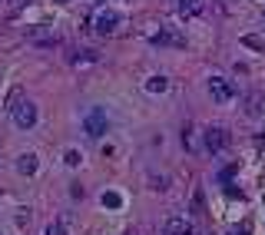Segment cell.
<instances>
[{
	"label": "cell",
	"instance_id": "obj_5",
	"mask_svg": "<svg viewBox=\"0 0 265 235\" xmlns=\"http://www.w3.org/2000/svg\"><path fill=\"white\" fill-rule=\"evenodd\" d=\"M166 235H193V222L186 219V215H172V219L162 225Z\"/></svg>",
	"mask_w": 265,
	"mask_h": 235
},
{
	"label": "cell",
	"instance_id": "obj_18",
	"mask_svg": "<svg viewBox=\"0 0 265 235\" xmlns=\"http://www.w3.org/2000/svg\"><path fill=\"white\" fill-rule=\"evenodd\" d=\"M193 209H196V212H202V209H206V202H202V192H196V199H193Z\"/></svg>",
	"mask_w": 265,
	"mask_h": 235
},
{
	"label": "cell",
	"instance_id": "obj_13",
	"mask_svg": "<svg viewBox=\"0 0 265 235\" xmlns=\"http://www.w3.org/2000/svg\"><path fill=\"white\" fill-rule=\"evenodd\" d=\"M103 205H106V209H120L123 199L116 196V192H103Z\"/></svg>",
	"mask_w": 265,
	"mask_h": 235
},
{
	"label": "cell",
	"instance_id": "obj_12",
	"mask_svg": "<svg viewBox=\"0 0 265 235\" xmlns=\"http://www.w3.org/2000/svg\"><path fill=\"white\" fill-rule=\"evenodd\" d=\"M242 43H245V47H252V50H265V40L255 37V33H245V37H242Z\"/></svg>",
	"mask_w": 265,
	"mask_h": 235
},
{
	"label": "cell",
	"instance_id": "obj_16",
	"mask_svg": "<svg viewBox=\"0 0 265 235\" xmlns=\"http://www.w3.org/2000/svg\"><path fill=\"white\" fill-rule=\"evenodd\" d=\"M176 4H179L183 10H193V14L199 10V0H176Z\"/></svg>",
	"mask_w": 265,
	"mask_h": 235
},
{
	"label": "cell",
	"instance_id": "obj_14",
	"mask_svg": "<svg viewBox=\"0 0 265 235\" xmlns=\"http://www.w3.org/2000/svg\"><path fill=\"white\" fill-rule=\"evenodd\" d=\"M63 159H66V166H80V163H83V156L76 152V149H66V152H63Z\"/></svg>",
	"mask_w": 265,
	"mask_h": 235
},
{
	"label": "cell",
	"instance_id": "obj_15",
	"mask_svg": "<svg viewBox=\"0 0 265 235\" xmlns=\"http://www.w3.org/2000/svg\"><path fill=\"white\" fill-rule=\"evenodd\" d=\"M47 235H66V228L60 225V222H50V225H47Z\"/></svg>",
	"mask_w": 265,
	"mask_h": 235
},
{
	"label": "cell",
	"instance_id": "obj_6",
	"mask_svg": "<svg viewBox=\"0 0 265 235\" xmlns=\"http://www.w3.org/2000/svg\"><path fill=\"white\" fill-rule=\"evenodd\" d=\"M116 27H120V14H116V10H103V14L97 17V30L100 33H113Z\"/></svg>",
	"mask_w": 265,
	"mask_h": 235
},
{
	"label": "cell",
	"instance_id": "obj_9",
	"mask_svg": "<svg viewBox=\"0 0 265 235\" xmlns=\"http://www.w3.org/2000/svg\"><path fill=\"white\" fill-rule=\"evenodd\" d=\"M17 173H20V176H33V173H37V156H33V152L20 156V159H17Z\"/></svg>",
	"mask_w": 265,
	"mask_h": 235
},
{
	"label": "cell",
	"instance_id": "obj_2",
	"mask_svg": "<svg viewBox=\"0 0 265 235\" xmlns=\"http://www.w3.org/2000/svg\"><path fill=\"white\" fill-rule=\"evenodd\" d=\"M229 142H232L229 129H222V126H209L206 129V149L209 152H222V149H229Z\"/></svg>",
	"mask_w": 265,
	"mask_h": 235
},
{
	"label": "cell",
	"instance_id": "obj_7",
	"mask_svg": "<svg viewBox=\"0 0 265 235\" xmlns=\"http://www.w3.org/2000/svg\"><path fill=\"white\" fill-rule=\"evenodd\" d=\"M153 40H156V43H162V47H186V37H183V33H176V30H159Z\"/></svg>",
	"mask_w": 265,
	"mask_h": 235
},
{
	"label": "cell",
	"instance_id": "obj_4",
	"mask_svg": "<svg viewBox=\"0 0 265 235\" xmlns=\"http://www.w3.org/2000/svg\"><path fill=\"white\" fill-rule=\"evenodd\" d=\"M14 123L20 126V129L37 126V106H33V103H20V106L14 110Z\"/></svg>",
	"mask_w": 265,
	"mask_h": 235
},
{
	"label": "cell",
	"instance_id": "obj_10",
	"mask_svg": "<svg viewBox=\"0 0 265 235\" xmlns=\"http://www.w3.org/2000/svg\"><path fill=\"white\" fill-rule=\"evenodd\" d=\"M146 90H149V93H166L169 80L166 76H149V80H146Z\"/></svg>",
	"mask_w": 265,
	"mask_h": 235
},
{
	"label": "cell",
	"instance_id": "obj_20",
	"mask_svg": "<svg viewBox=\"0 0 265 235\" xmlns=\"http://www.w3.org/2000/svg\"><path fill=\"white\" fill-rule=\"evenodd\" d=\"M10 4H14V7H24V4H30V0H10Z\"/></svg>",
	"mask_w": 265,
	"mask_h": 235
},
{
	"label": "cell",
	"instance_id": "obj_1",
	"mask_svg": "<svg viewBox=\"0 0 265 235\" xmlns=\"http://www.w3.org/2000/svg\"><path fill=\"white\" fill-rule=\"evenodd\" d=\"M83 129H86L90 139H100V136L106 133V110H100V106H93V110L83 116Z\"/></svg>",
	"mask_w": 265,
	"mask_h": 235
},
{
	"label": "cell",
	"instance_id": "obj_17",
	"mask_svg": "<svg viewBox=\"0 0 265 235\" xmlns=\"http://www.w3.org/2000/svg\"><path fill=\"white\" fill-rule=\"evenodd\" d=\"M70 196L73 199H83V186H80V182H73V186H70Z\"/></svg>",
	"mask_w": 265,
	"mask_h": 235
},
{
	"label": "cell",
	"instance_id": "obj_11",
	"mask_svg": "<svg viewBox=\"0 0 265 235\" xmlns=\"http://www.w3.org/2000/svg\"><path fill=\"white\" fill-rule=\"evenodd\" d=\"M100 60V53L97 50H83V53H70V63L76 66V63H97Z\"/></svg>",
	"mask_w": 265,
	"mask_h": 235
},
{
	"label": "cell",
	"instance_id": "obj_19",
	"mask_svg": "<svg viewBox=\"0 0 265 235\" xmlns=\"http://www.w3.org/2000/svg\"><path fill=\"white\" fill-rule=\"evenodd\" d=\"M229 235H249V232H245V228H232V232H229Z\"/></svg>",
	"mask_w": 265,
	"mask_h": 235
},
{
	"label": "cell",
	"instance_id": "obj_3",
	"mask_svg": "<svg viewBox=\"0 0 265 235\" xmlns=\"http://www.w3.org/2000/svg\"><path fill=\"white\" fill-rule=\"evenodd\" d=\"M209 96H212L216 103H229V100L235 96V87L229 83V80H222V76H212V80H209Z\"/></svg>",
	"mask_w": 265,
	"mask_h": 235
},
{
	"label": "cell",
	"instance_id": "obj_8",
	"mask_svg": "<svg viewBox=\"0 0 265 235\" xmlns=\"http://www.w3.org/2000/svg\"><path fill=\"white\" fill-rule=\"evenodd\" d=\"M24 103V87L17 83V87H10V93H7V100H4V113H10L14 116V110Z\"/></svg>",
	"mask_w": 265,
	"mask_h": 235
}]
</instances>
